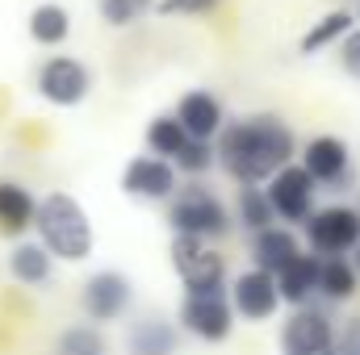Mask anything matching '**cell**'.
I'll return each instance as SVG.
<instances>
[{
    "label": "cell",
    "mask_w": 360,
    "mask_h": 355,
    "mask_svg": "<svg viewBox=\"0 0 360 355\" xmlns=\"http://www.w3.org/2000/svg\"><path fill=\"white\" fill-rule=\"evenodd\" d=\"M293 159H297V138L289 121L276 113L226 117V126L214 138V163L235 184H264Z\"/></svg>",
    "instance_id": "cell-1"
},
{
    "label": "cell",
    "mask_w": 360,
    "mask_h": 355,
    "mask_svg": "<svg viewBox=\"0 0 360 355\" xmlns=\"http://www.w3.org/2000/svg\"><path fill=\"white\" fill-rule=\"evenodd\" d=\"M34 230H38V243L46 247V255L55 264H84L92 255V247H96L89 209L72 192H46L38 201Z\"/></svg>",
    "instance_id": "cell-2"
},
{
    "label": "cell",
    "mask_w": 360,
    "mask_h": 355,
    "mask_svg": "<svg viewBox=\"0 0 360 355\" xmlns=\"http://www.w3.org/2000/svg\"><path fill=\"white\" fill-rule=\"evenodd\" d=\"M168 226L172 234H184V239H201V243H218L235 230V217L226 209V201L205 188L201 180L193 184H180L168 201Z\"/></svg>",
    "instance_id": "cell-3"
},
{
    "label": "cell",
    "mask_w": 360,
    "mask_h": 355,
    "mask_svg": "<svg viewBox=\"0 0 360 355\" xmlns=\"http://www.w3.org/2000/svg\"><path fill=\"white\" fill-rule=\"evenodd\" d=\"M306 230V247L310 255L319 260H331V255H352L360 247V213L356 205H314V213L302 222Z\"/></svg>",
    "instance_id": "cell-4"
},
{
    "label": "cell",
    "mask_w": 360,
    "mask_h": 355,
    "mask_svg": "<svg viewBox=\"0 0 360 355\" xmlns=\"http://www.w3.org/2000/svg\"><path fill=\"white\" fill-rule=\"evenodd\" d=\"M168 260H172V272L180 276L184 293H226V255H218L214 243L172 234Z\"/></svg>",
    "instance_id": "cell-5"
},
{
    "label": "cell",
    "mask_w": 360,
    "mask_h": 355,
    "mask_svg": "<svg viewBox=\"0 0 360 355\" xmlns=\"http://www.w3.org/2000/svg\"><path fill=\"white\" fill-rule=\"evenodd\" d=\"M80 309H84V322H92V326L122 322L134 309V280L126 272H117V267L92 272L80 284Z\"/></svg>",
    "instance_id": "cell-6"
},
{
    "label": "cell",
    "mask_w": 360,
    "mask_h": 355,
    "mask_svg": "<svg viewBox=\"0 0 360 355\" xmlns=\"http://www.w3.org/2000/svg\"><path fill=\"white\" fill-rule=\"evenodd\" d=\"M34 88L55 109H76L92 96V67L76 55H51L34 72Z\"/></svg>",
    "instance_id": "cell-7"
},
{
    "label": "cell",
    "mask_w": 360,
    "mask_h": 355,
    "mask_svg": "<svg viewBox=\"0 0 360 355\" xmlns=\"http://www.w3.org/2000/svg\"><path fill=\"white\" fill-rule=\"evenodd\" d=\"M176 322H180V330L193 335L197 343L218 347V343L231 339V330H235L239 318H235L226 293H184L176 305Z\"/></svg>",
    "instance_id": "cell-8"
},
{
    "label": "cell",
    "mask_w": 360,
    "mask_h": 355,
    "mask_svg": "<svg viewBox=\"0 0 360 355\" xmlns=\"http://www.w3.org/2000/svg\"><path fill=\"white\" fill-rule=\"evenodd\" d=\"M281 355H335V318L319 305H297L281 322Z\"/></svg>",
    "instance_id": "cell-9"
},
{
    "label": "cell",
    "mask_w": 360,
    "mask_h": 355,
    "mask_svg": "<svg viewBox=\"0 0 360 355\" xmlns=\"http://www.w3.org/2000/svg\"><path fill=\"white\" fill-rule=\"evenodd\" d=\"M260 188H264L272 217H276L281 226H302V222L314 213V196H319V188H314V180L297 168V159L285 163L281 172H272Z\"/></svg>",
    "instance_id": "cell-10"
},
{
    "label": "cell",
    "mask_w": 360,
    "mask_h": 355,
    "mask_svg": "<svg viewBox=\"0 0 360 355\" xmlns=\"http://www.w3.org/2000/svg\"><path fill=\"white\" fill-rule=\"evenodd\" d=\"M297 168L314 180V188L344 192V184H352V151L340 134H314L297 151Z\"/></svg>",
    "instance_id": "cell-11"
},
{
    "label": "cell",
    "mask_w": 360,
    "mask_h": 355,
    "mask_svg": "<svg viewBox=\"0 0 360 355\" xmlns=\"http://www.w3.org/2000/svg\"><path fill=\"white\" fill-rule=\"evenodd\" d=\"M226 301L235 309V318L260 326V322H272L276 309H281V297H276V280L260 267H243L235 280H226Z\"/></svg>",
    "instance_id": "cell-12"
},
{
    "label": "cell",
    "mask_w": 360,
    "mask_h": 355,
    "mask_svg": "<svg viewBox=\"0 0 360 355\" xmlns=\"http://www.w3.org/2000/svg\"><path fill=\"white\" fill-rule=\"evenodd\" d=\"M180 188L176 168L160 155H134L126 168H122V192L130 201H143V205H168L172 192Z\"/></svg>",
    "instance_id": "cell-13"
},
{
    "label": "cell",
    "mask_w": 360,
    "mask_h": 355,
    "mask_svg": "<svg viewBox=\"0 0 360 355\" xmlns=\"http://www.w3.org/2000/svg\"><path fill=\"white\" fill-rule=\"evenodd\" d=\"M172 117L180 121V130H184L188 138H197V142H214L218 130L226 126V105H222L210 88H188L176 100V113H172Z\"/></svg>",
    "instance_id": "cell-14"
},
{
    "label": "cell",
    "mask_w": 360,
    "mask_h": 355,
    "mask_svg": "<svg viewBox=\"0 0 360 355\" xmlns=\"http://www.w3.org/2000/svg\"><path fill=\"white\" fill-rule=\"evenodd\" d=\"M293 255H302V239H297L293 226L272 222V226H264V230L252 234V267H260V272L276 276Z\"/></svg>",
    "instance_id": "cell-15"
},
{
    "label": "cell",
    "mask_w": 360,
    "mask_h": 355,
    "mask_svg": "<svg viewBox=\"0 0 360 355\" xmlns=\"http://www.w3.org/2000/svg\"><path fill=\"white\" fill-rule=\"evenodd\" d=\"M276 297H281V305H314V288H319V255H310V251H302V255H293L289 264L281 267L276 276Z\"/></svg>",
    "instance_id": "cell-16"
},
{
    "label": "cell",
    "mask_w": 360,
    "mask_h": 355,
    "mask_svg": "<svg viewBox=\"0 0 360 355\" xmlns=\"http://www.w3.org/2000/svg\"><path fill=\"white\" fill-rule=\"evenodd\" d=\"M176 347H180L176 322H168L160 314H147V318L130 322V330H126V351L130 355H176Z\"/></svg>",
    "instance_id": "cell-17"
},
{
    "label": "cell",
    "mask_w": 360,
    "mask_h": 355,
    "mask_svg": "<svg viewBox=\"0 0 360 355\" xmlns=\"http://www.w3.org/2000/svg\"><path fill=\"white\" fill-rule=\"evenodd\" d=\"M34 213H38V196L21 180H0V234L21 239L25 230H34Z\"/></svg>",
    "instance_id": "cell-18"
},
{
    "label": "cell",
    "mask_w": 360,
    "mask_h": 355,
    "mask_svg": "<svg viewBox=\"0 0 360 355\" xmlns=\"http://www.w3.org/2000/svg\"><path fill=\"white\" fill-rule=\"evenodd\" d=\"M8 276L25 288H46L55 280V260L46 255L42 243H13L8 251Z\"/></svg>",
    "instance_id": "cell-19"
},
{
    "label": "cell",
    "mask_w": 360,
    "mask_h": 355,
    "mask_svg": "<svg viewBox=\"0 0 360 355\" xmlns=\"http://www.w3.org/2000/svg\"><path fill=\"white\" fill-rule=\"evenodd\" d=\"M25 29H30V38H34L38 46L55 51V46H63V42L72 38V13H68L59 0H42V4L30 8Z\"/></svg>",
    "instance_id": "cell-20"
},
{
    "label": "cell",
    "mask_w": 360,
    "mask_h": 355,
    "mask_svg": "<svg viewBox=\"0 0 360 355\" xmlns=\"http://www.w3.org/2000/svg\"><path fill=\"white\" fill-rule=\"evenodd\" d=\"M356 293H360V276H356V267L348 264V255L319 260V288H314V297H323L327 305H344Z\"/></svg>",
    "instance_id": "cell-21"
},
{
    "label": "cell",
    "mask_w": 360,
    "mask_h": 355,
    "mask_svg": "<svg viewBox=\"0 0 360 355\" xmlns=\"http://www.w3.org/2000/svg\"><path fill=\"white\" fill-rule=\"evenodd\" d=\"M356 25V17L348 13V8H331V13H323L306 34H302V42H297V51L302 55H319V51H327V46H335L348 29Z\"/></svg>",
    "instance_id": "cell-22"
},
{
    "label": "cell",
    "mask_w": 360,
    "mask_h": 355,
    "mask_svg": "<svg viewBox=\"0 0 360 355\" xmlns=\"http://www.w3.org/2000/svg\"><path fill=\"white\" fill-rule=\"evenodd\" d=\"M51 355H109V339L92 322H72V326H63L55 335Z\"/></svg>",
    "instance_id": "cell-23"
},
{
    "label": "cell",
    "mask_w": 360,
    "mask_h": 355,
    "mask_svg": "<svg viewBox=\"0 0 360 355\" xmlns=\"http://www.w3.org/2000/svg\"><path fill=\"white\" fill-rule=\"evenodd\" d=\"M231 217H235V226H243L248 234H256V230H264V226L276 222L260 184H239V196H235V213H231Z\"/></svg>",
    "instance_id": "cell-24"
},
{
    "label": "cell",
    "mask_w": 360,
    "mask_h": 355,
    "mask_svg": "<svg viewBox=\"0 0 360 355\" xmlns=\"http://www.w3.org/2000/svg\"><path fill=\"white\" fill-rule=\"evenodd\" d=\"M188 142V134L180 130V121L172 113H160V117H151V126H147V147H151V155H160V159H176V151Z\"/></svg>",
    "instance_id": "cell-25"
},
{
    "label": "cell",
    "mask_w": 360,
    "mask_h": 355,
    "mask_svg": "<svg viewBox=\"0 0 360 355\" xmlns=\"http://www.w3.org/2000/svg\"><path fill=\"white\" fill-rule=\"evenodd\" d=\"M151 8H155V0H96L101 21H105V25H113V29H126V25L143 21Z\"/></svg>",
    "instance_id": "cell-26"
},
{
    "label": "cell",
    "mask_w": 360,
    "mask_h": 355,
    "mask_svg": "<svg viewBox=\"0 0 360 355\" xmlns=\"http://www.w3.org/2000/svg\"><path fill=\"white\" fill-rule=\"evenodd\" d=\"M172 168H176V176L201 180L205 172H210V168H214V142H197V138H188V142H184V147L176 151Z\"/></svg>",
    "instance_id": "cell-27"
},
{
    "label": "cell",
    "mask_w": 360,
    "mask_h": 355,
    "mask_svg": "<svg viewBox=\"0 0 360 355\" xmlns=\"http://www.w3.org/2000/svg\"><path fill=\"white\" fill-rule=\"evenodd\" d=\"M335 46H340V72L360 84V25H352Z\"/></svg>",
    "instance_id": "cell-28"
},
{
    "label": "cell",
    "mask_w": 360,
    "mask_h": 355,
    "mask_svg": "<svg viewBox=\"0 0 360 355\" xmlns=\"http://www.w3.org/2000/svg\"><path fill=\"white\" fill-rule=\"evenodd\" d=\"M222 0H155V13L160 17H205Z\"/></svg>",
    "instance_id": "cell-29"
},
{
    "label": "cell",
    "mask_w": 360,
    "mask_h": 355,
    "mask_svg": "<svg viewBox=\"0 0 360 355\" xmlns=\"http://www.w3.org/2000/svg\"><path fill=\"white\" fill-rule=\"evenodd\" d=\"M335 355H360V314L335 326Z\"/></svg>",
    "instance_id": "cell-30"
},
{
    "label": "cell",
    "mask_w": 360,
    "mask_h": 355,
    "mask_svg": "<svg viewBox=\"0 0 360 355\" xmlns=\"http://www.w3.org/2000/svg\"><path fill=\"white\" fill-rule=\"evenodd\" d=\"M348 264L356 267V276H360V247H356V251H352V255H348Z\"/></svg>",
    "instance_id": "cell-31"
},
{
    "label": "cell",
    "mask_w": 360,
    "mask_h": 355,
    "mask_svg": "<svg viewBox=\"0 0 360 355\" xmlns=\"http://www.w3.org/2000/svg\"><path fill=\"white\" fill-rule=\"evenodd\" d=\"M352 17H356V25H360V0H356V13H352Z\"/></svg>",
    "instance_id": "cell-32"
},
{
    "label": "cell",
    "mask_w": 360,
    "mask_h": 355,
    "mask_svg": "<svg viewBox=\"0 0 360 355\" xmlns=\"http://www.w3.org/2000/svg\"><path fill=\"white\" fill-rule=\"evenodd\" d=\"M356 213H360V196H356Z\"/></svg>",
    "instance_id": "cell-33"
}]
</instances>
